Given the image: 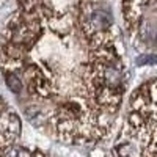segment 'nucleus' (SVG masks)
I'll return each mask as SVG.
<instances>
[{"label":"nucleus","instance_id":"7ed1b4c3","mask_svg":"<svg viewBox=\"0 0 157 157\" xmlns=\"http://www.w3.org/2000/svg\"><path fill=\"white\" fill-rule=\"evenodd\" d=\"M0 130H2V151H6L14 145V141L19 138L21 134V120L16 115L14 110L6 107L3 104L2 107V124H0Z\"/></svg>","mask_w":157,"mask_h":157},{"label":"nucleus","instance_id":"20e7f679","mask_svg":"<svg viewBox=\"0 0 157 157\" xmlns=\"http://www.w3.org/2000/svg\"><path fill=\"white\" fill-rule=\"evenodd\" d=\"M3 157H46L43 152L39 151H29L25 148H16V146H11L6 151H3Z\"/></svg>","mask_w":157,"mask_h":157},{"label":"nucleus","instance_id":"f257e3e1","mask_svg":"<svg viewBox=\"0 0 157 157\" xmlns=\"http://www.w3.org/2000/svg\"><path fill=\"white\" fill-rule=\"evenodd\" d=\"M2 71L22 82L33 102L30 116L77 145L110 132L127 85L113 24L93 3L58 8L50 0H16L2 29Z\"/></svg>","mask_w":157,"mask_h":157},{"label":"nucleus","instance_id":"423d86ee","mask_svg":"<svg viewBox=\"0 0 157 157\" xmlns=\"http://www.w3.org/2000/svg\"><path fill=\"white\" fill-rule=\"evenodd\" d=\"M137 64H140V66H145V64H157V55L152 54V52L141 54L140 57H137Z\"/></svg>","mask_w":157,"mask_h":157},{"label":"nucleus","instance_id":"39448f33","mask_svg":"<svg viewBox=\"0 0 157 157\" xmlns=\"http://www.w3.org/2000/svg\"><path fill=\"white\" fill-rule=\"evenodd\" d=\"M50 2L58 8H77V6L91 5L96 0H50Z\"/></svg>","mask_w":157,"mask_h":157},{"label":"nucleus","instance_id":"f03ea898","mask_svg":"<svg viewBox=\"0 0 157 157\" xmlns=\"http://www.w3.org/2000/svg\"><path fill=\"white\" fill-rule=\"evenodd\" d=\"M123 22L137 49H157V0H123Z\"/></svg>","mask_w":157,"mask_h":157}]
</instances>
